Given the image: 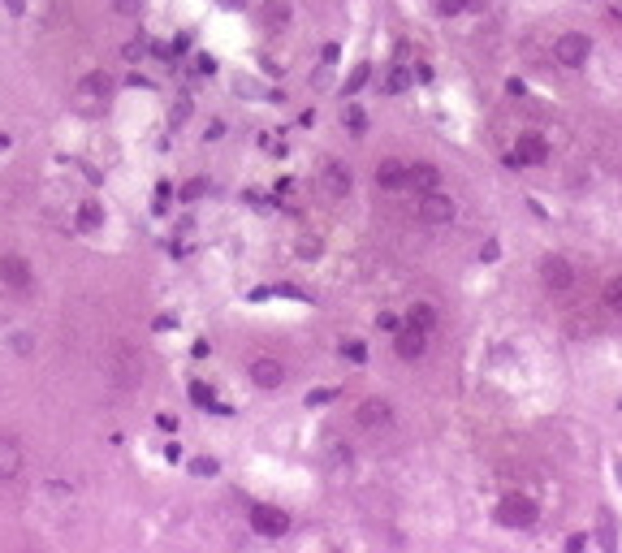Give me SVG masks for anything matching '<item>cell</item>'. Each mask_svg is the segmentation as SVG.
Masks as SVG:
<instances>
[{"instance_id": "1", "label": "cell", "mask_w": 622, "mask_h": 553, "mask_svg": "<svg viewBox=\"0 0 622 553\" xmlns=\"http://www.w3.org/2000/svg\"><path fill=\"white\" fill-rule=\"evenodd\" d=\"M493 515H497V523H501V527H510V532H527V527H536V519H540L536 502H532V497H523V493L501 497Z\"/></svg>"}, {"instance_id": "2", "label": "cell", "mask_w": 622, "mask_h": 553, "mask_svg": "<svg viewBox=\"0 0 622 553\" xmlns=\"http://www.w3.org/2000/svg\"><path fill=\"white\" fill-rule=\"evenodd\" d=\"M108 91H112L108 74H104V70H91V74L78 78V87H74V104L82 108V113H95V108L108 100Z\"/></svg>"}, {"instance_id": "3", "label": "cell", "mask_w": 622, "mask_h": 553, "mask_svg": "<svg viewBox=\"0 0 622 553\" xmlns=\"http://www.w3.org/2000/svg\"><path fill=\"white\" fill-rule=\"evenodd\" d=\"M588 48H592V43H588L584 31H567V35L553 43V61H557V65H567V70H575V65L588 61Z\"/></svg>"}, {"instance_id": "4", "label": "cell", "mask_w": 622, "mask_h": 553, "mask_svg": "<svg viewBox=\"0 0 622 553\" xmlns=\"http://www.w3.org/2000/svg\"><path fill=\"white\" fill-rule=\"evenodd\" d=\"M251 532L255 536H286L290 532V515L286 510H281V506H255L251 510Z\"/></svg>"}, {"instance_id": "5", "label": "cell", "mask_w": 622, "mask_h": 553, "mask_svg": "<svg viewBox=\"0 0 622 553\" xmlns=\"http://www.w3.org/2000/svg\"><path fill=\"white\" fill-rule=\"evenodd\" d=\"M0 281H5L9 290H18V294H26L35 286V268L22 255H0Z\"/></svg>"}, {"instance_id": "6", "label": "cell", "mask_w": 622, "mask_h": 553, "mask_svg": "<svg viewBox=\"0 0 622 553\" xmlns=\"http://www.w3.org/2000/svg\"><path fill=\"white\" fill-rule=\"evenodd\" d=\"M540 281H545V290H553V294L571 290V281H575V268H571V259H562V255H549V259H540Z\"/></svg>"}, {"instance_id": "7", "label": "cell", "mask_w": 622, "mask_h": 553, "mask_svg": "<svg viewBox=\"0 0 622 553\" xmlns=\"http://www.w3.org/2000/svg\"><path fill=\"white\" fill-rule=\"evenodd\" d=\"M549 160V143L536 134V130H527V134H519V147H515V156H510V164H545Z\"/></svg>"}, {"instance_id": "8", "label": "cell", "mask_w": 622, "mask_h": 553, "mask_svg": "<svg viewBox=\"0 0 622 553\" xmlns=\"http://www.w3.org/2000/svg\"><path fill=\"white\" fill-rule=\"evenodd\" d=\"M419 220H428V225H449V220H454V199L428 190L424 203H419Z\"/></svg>"}, {"instance_id": "9", "label": "cell", "mask_w": 622, "mask_h": 553, "mask_svg": "<svg viewBox=\"0 0 622 553\" xmlns=\"http://www.w3.org/2000/svg\"><path fill=\"white\" fill-rule=\"evenodd\" d=\"M108 372L117 376V385H134V380L143 376V359H134L126 346H117V355L108 359Z\"/></svg>"}, {"instance_id": "10", "label": "cell", "mask_w": 622, "mask_h": 553, "mask_svg": "<svg viewBox=\"0 0 622 553\" xmlns=\"http://www.w3.org/2000/svg\"><path fill=\"white\" fill-rule=\"evenodd\" d=\"M359 424L363 428H389V419H393V407L385 402V398H368V402H359Z\"/></svg>"}, {"instance_id": "11", "label": "cell", "mask_w": 622, "mask_h": 553, "mask_svg": "<svg viewBox=\"0 0 622 553\" xmlns=\"http://www.w3.org/2000/svg\"><path fill=\"white\" fill-rule=\"evenodd\" d=\"M22 471V446L14 436H0V484H9Z\"/></svg>"}, {"instance_id": "12", "label": "cell", "mask_w": 622, "mask_h": 553, "mask_svg": "<svg viewBox=\"0 0 622 553\" xmlns=\"http://www.w3.org/2000/svg\"><path fill=\"white\" fill-rule=\"evenodd\" d=\"M251 380L259 385V390H281V380H286V367H281L277 359H255V363H251Z\"/></svg>"}, {"instance_id": "13", "label": "cell", "mask_w": 622, "mask_h": 553, "mask_svg": "<svg viewBox=\"0 0 622 553\" xmlns=\"http://www.w3.org/2000/svg\"><path fill=\"white\" fill-rule=\"evenodd\" d=\"M324 186H328V195H337V199L350 195L355 178H350V169H346L342 160H328V164H324Z\"/></svg>"}, {"instance_id": "14", "label": "cell", "mask_w": 622, "mask_h": 553, "mask_svg": "<svg viewBox=\"0 0 622 553\" xmlns=\"http://www.w3.org/2000/svg\"><path fill=\"white\" fill-rule=\"evenodd\" d=\"M393 346H398L402 359H424V355H428V333H419V328H402Z\"/></svg>"}, {"instance_id": "15", "label": "cell", "mask_w": 622, "mask_h": 553, "mask_svg": "<svg viewBox=\"0 0 622 553\" xmlns=\"http://www.w3.org/2000/svg\"><path fill=\"white\" fill-rule=\"evenodd\" d=\"M436 182H441V169H436V164H428V160H419V164H407V186L436 190Z\"/></svg>"}, {"instance_id": "16", "label": "cell", "mask_w": 622, "mask_h": 553, "mask_svg": "<svg viewBox=\"0 0 622 553\" xmlns=\"http://www.w3.org/2000/svg\"><path fill=\"white\" fill-rule=\"evenodd\" d=\"M376 186H385V190L407 186V164L402 160H380L376 164Z\"/></svg>"}, {"instance_id": "17", "label": "cell", "mask_w": 622, "mask_h": 553, "mask_svg": "<svg viewBox=\"0 0 622 553\" xmlns=\"http://www.w3.org/2000/svg\"><path fill=\"white\" fill-rule=\"evenodd\" d=\"M407 320H411V328H419V333H432V328H436V307L432 303H415L407 311Z\"/></svg>"}, {"instance_id": "18", "label": "cell", "mask_w": 622, "mask_h": 553, "mask_svg": "<svg viewBox=\"0 0 622 553\" xmlns=\"http://www.w3.org/2000/svg\"><path fill=\"white\" fill-rule=\"evenodd\" d=\"M411 82H415V70H407V65H393V70L385 74V95H402Z\"/></svg>"}, {"instance_id": "19", "label": "cell", "mask_w": 622, "mask_h": 553, "mask_svg": "<svg viewBox=\"0 0 622 553\" xmlns=\"http://www.w3.org/2000/svg\"><path fill=\"white\" fill-rule=\"evenodd\" d=\"M100 225H104V208H100L95 199H87V203L78 208V230L91 234V230H100Z\"/></svg>"}, {"instance_id": "20", "label": "cell", "mask_w": 622, "mask_h": 553, "mask_svg": "<svg viewBox=\"0 0 622 553\" xmlns=\"http://www.w3.org/2000/svg\"><path fill=\"white\" fill-rule=\"evenodd\" d=\"M264 22L268 26H286L290 22V5H286V0H268V5H264Z\"/></svg>"}, {"instance_id": "21", "label": "cell", "mask_w": 622, "mask_h": 553, "mask_svg": "<svg viewBox=\"0 0 622 553\" xmlns=\"http://www.w3.org/2000/svg\"><path fill=\"white\" fill-rule=\"evenodd\" d=\"M605 307L622 316V272H618V276H609V286H605Z\"/></svg>"}, {"instance_id": "22", "label": "cell", "mask_w": 622, "mask_h": 553, "mask_svg": "<svg viewBox=\"0 0 622 553\" xmlns=\"http://www.w3.org/2000/svg\"><path fill=\"white\" fill-rule=\"evenodd\" d=\"M372 78V65H355V74L346 78V95H355V91H363V82Z\"/></svg>"}, {"instance_id": "23", "label": "cell", "mask_w": 622, "mask_h": 553, "mask_svg": "<svg viewBox=\"0 0 622 553\" xmlns=\"http://www.w3.org/2000/svg\"><path fill=\"white\" fill-rule=\"evenodd\" d=\"M203 190H208V182H203V178H191V182L182 186V199H186V203H195V199H199Z\"/></svg>"}, {"instance_id": "24", "label": "cell", "mask_w": 622, "mask_h": 553, "mask_svg": "<svg viewBox=\"0 0 622 553\" xmlns=\"http://www.w3.org/2000/svg\"><path fill=\"white\" fill-rule=\"evenodd\" d=\"M342 355H346V359H355V363H363V359H368V346L350 338V342H342Z\"/></svg>"}, {"instance_id": "25", "label": "cell", "mask_w": 622, "mask_h": 553, "mask_svg": "<svg viewBox=\"0 0 622 553\" xmlns=\"http://www.w3.org/2000/svg\"><path fill=\"white\" fill-rule=\"evenodd\" d=\"M467 5H471V0H436V9H441L445 18H454V14H463Z\"/></svg>"}, {"instance_id": "26", "label": "cell", "mask_w": 622, "mask_h": 553, "mask_svg": "<svg viewBox=\"0 0 622 553\" xmlns=\"http://www.w3.org/2000/svg\"><path fill=\"white\" fill-rule=\"evenodd\" d=\"M337 398V390H311L307 394V407H324V402H333Z\"/></svg>"}, {"instance_id": "27", "label": "cell", "mask_w": 622, "mask_h": 553, "mask_svg": "<svg viewBox=\"0 0 622 553\" xmlns=\"http://www.w3.org/2000/svg\"><path fill=\"white\" fill-rule=\"evenodd\" d=\"M112 9H117V14H126V18H134V14L143 9V0H112Z\"/></svg>"}, {"instance_id": "28", "label": "cell", "mask_w": 622, "mask_h": 553, "mask_svg": "<svg viewBox=\"0 0 622 553\" xmlns=\"http://www.w3.org/2000/svg\"><path fill=\"white\" fill-rule=\"evenodd\" d=\"M191 402H199V407H212V390H203V385L195 380V385H191Z\"/></svg>"}, {"instance_id": "29", "label": "cell", "mask_w": 622, "mask_h": 553, "mask_svg": "<svg viewBox=\"0 0 622 553\" xmlns=\"http://www.w3.org/2000/svg\"><path fill=\"white\" fill-rule=\"evenodd\" d=\"M14 350H18V355H31V350H35V338H31V333H14Z\"/></svg>"}, {"instance_id": "30", "label": "cell", "mask_w": 622, "mask_h": 553, "mask_svg": "<svg viewBox=\"0 0 622 553\" xmlns=\"http://www.w3.org/2000/svg\"><path fill=\"white\" fill-rule=\"evenodd\" d=\"M191 471H195V476H216V458H195Z\"/></svg>"}, {"instance_id": "31", "label": "cell", "mask_w": 622, "mask_h": 553, "mask_svg": "<svg viewBox=\"0 0 622 553\" xmlns=\"http://www.w3.org/2000/svg\"><path fill=\"white\" fill-rule=\"evenodd\" d=\"M376 324L385 328V333H398V316H393V311H380V316H376Z\"/></svg>"}, {"instance_id": "32", "label": "cell", "mask_w": 622, "mask_h": 553, "mask_svg": "<svg viewBox=\"0 0 622 553\" xmlns=\"http://www.w3.org/2000/svg\"><path fill=\"white\" fill-rule=\"evenodd\" d=\"M299 255H303V259H316V255H320V238H303Z\"/></svg>"}, {"instance_id": "33", "label": "cell", "mask_w": 622, "mask_h": 553, "mask_svg": "<svg viewBox=\"0 0 622 553\" xmlns=\"http://www.w3.org/2000/svg\"><path fill=\"white\" fill-rule=\"evenodd\" d=\"M191 117V100H178V108H173V117H168V122H173V126H182Z\"/></svg>"}, {"instance_id": "34", "label": "cell", "mask_w": 622, "mask_h": 553, "mask_svg": "<svg viewBox=\"0 0 622 553\" xmlns=\"http://www.w3.org/2000/svg\"><path fill=\"white\" fill-rule=\"evenodd\" d=\"M156 424H160L164 432H178V415H156Z\"/></svg>"}, {"instance_id": "35", "label": "cell", "mask_w": 622, "mask_h": 553, "mask_svg": "<svg viewBox=\"0 0 622 553\" xmlns=\"http://www.w3.org/2000/svg\"><path fill=\"white\" fill-rule=\"evenodd\" d=\"M346 122H350V130H363V113H359V108H346Z\"/></svg>"}, {"instance_id": "36", "label": "cell", "mask_w": 622, "mask_h": 553, "mask_svg": "<svg viewBox=\"0 0 622 553\" xmlns=\"http://www.w3.org/2000/svg\"><path fill=\"white\" fill-rule=\"evenodd\" d=\"M480 259H497V242H484L480 247Z\"/></svg>"}, {"instance_id": "37", "label": "cell", "mask_w": 622, "mask_h": 553, "mask_svg": "<svg viewBox=\"0 0 622 553\" xmlns=\"http://www.w3.org/2000/svg\"><path fill=\"white\" fill-rule=\"evenodd\" d=\"M5 5H9V14H22V9H26V0H5Z\"/></svg>"}, {"instance_id": "38", "label": "cell", "mask_w": 622, "mask_h": 553, "mask_svg": "<svg viewBox=\"0 0 622 553\" xmlns=\"http://www.w3.org/2000/svg\"><path fill=\"white\" fill-rule=\"evenodd\" d=\"M220 5H225V9H242V0H220Z\"/></svg>"}, {"instance_id": "39", "label": "cell", "mask_w": 622, "mask_h": 553, "mask_svg": "<svg viewBox=\"0 0 622 553\" xmlns=\"http://www.w3.org/2000/svg\"><path fill=\"white\" fill-rule=\"evenodd\" d=\"M5 147H9V139H5V134H0V151H5Z\"/></svg>"}, {"instance_id": "40", "label": "cell", "mask_w": 622, "mask_h": 553, "mask_svg": "<svg viewBox=\"0 0 622 553\" xmlns=\"http://www.w3.org/2000/svg\"><path fill=\"white\" fill-rule=\"evenodd\" d=\"M618 480H622V463H618Z\"/></svg>"}]
</instances>
